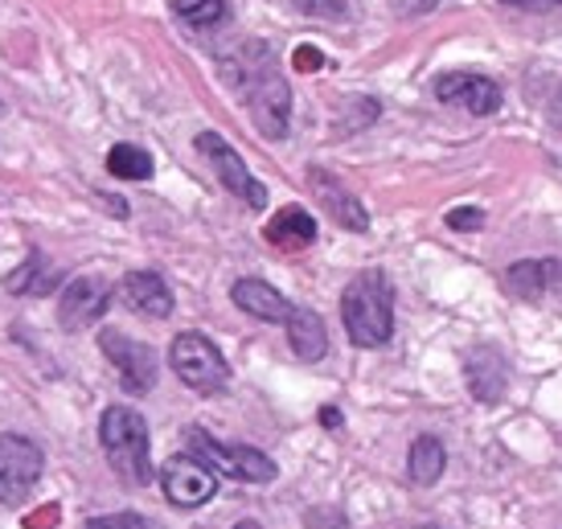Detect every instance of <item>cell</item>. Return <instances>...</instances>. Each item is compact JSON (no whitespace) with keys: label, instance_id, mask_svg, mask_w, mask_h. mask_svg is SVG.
Here are the masks:
<instances>
[{"label":"cell","instance_id":"d6986e66","mask_svg":"<svg viewBox=\"0 0 562 529\" xmlns=\"http://www.w3.org/2000/svg\"><path fill=\"white\" fill-rule=\"evenodd\" d=\"M443 468H448V452H443V443L436 436H419L411 443V460H406L411 484L427 488V484H436L443 476Z\"/></svg>","mask_w":562,"mask_h":529},{"label":"cell","instance_id":"52a82bcc","mask_svg":"<svg viewBox=\"0 0 562 529\" xmlns=\"http://www.w3.org/2000/svg\"><path fill=\"white\" fill-rule=\"evenodd\" d=\"M99 349L111 358V365L120 370V382H124L127 394H148V390L157 386V353H153V345L144 341H132L124 333H115V328H103L99 333Z\"/></svg>","mask_w":562,"mask_h":529},{"label":"cell","instance_id":"8fae6325","mask_svg":"<svg viewBox=\"0 0 562 529\" xmlns=\"http://www.w3.org/2000/svg\"><path fill=\"white\" fill-rule=\"evenodd\" d=\"M436 99L452 103L460 111H472V115H497L501 111V87L493 78L472 75V70H452V75L436 78Z\"/></svg>","mask_w":562,"mask_h":529},{"label":"cell","instance_id":"5bb4252c","mask_svg":"<svg viewBox=\"0 0 562 529\" xmlns=\"http://www.w3.org/2000/svg\"><path fill=\"white\" fill-rule=\"evenodd\" d=\"M120 300L136 316H148V320H165L172 312L169 283L160 280L157 271H127L124 280H120Z\"/></svg>","mask_w":562,"mask_h":529},{"label":"cell","instance_id":"e0dca14e","mask_svg":"<svg viewBox=\"0 0 562 529\" xmlns=\"http://www.w3.org/2000/svg\"><path fill=\"white\" fill-rule=\"evenodd\" d=\"M263 238L280 250H304L316 243V222L304 205H288L263 226Z\"/></svg>","mask_w":562,"mask_h":529},{"label":"cell","instance_id":"7a4b0ae2","mask_svg":"<svg viewBox=\"0 0 562 529\" xmlns=\"http://www.w3.org/2000/svg\"><path fill=\"white\" fill-rule=\"evenodd\" d=\"M341 320L358 349H378L394 333V288L386 271H361L341 292Z\"/></svg>","mask_w":562,"mask_h":529},{"label":"cell","instance_id":"9a60e30c","mask_svg":"<svg viewBox=\"0 0 562 529\" xmlns=\"http://www.w3.org/2000/svg\"><path fill=\"white\" fill-rule=\"evenodd\" d=\"M231 300H235L247 316H255V320H271V325H283L288 312L296 308L283 292H276V288L263 280H238L235 288H231Z\"/></svg>","mask_w":562,"mask_h":529},{"label":"cell","instance_id":"6da1fadb","mask_svg":"<svg viewBox=\"0 0 562 529\" xmlns=\"http://www.w3.org/2000/svg\"><path fill=\"white\" fill-rule=\"evenodd\" d=\"M218 66H222V78L247 103L255 127L263 132L267 140H283L288 124H292V87L280 75L271 46L259 42V37H250L235 54H222Z\"/></svg>","mask_w":562,"mask_h":529},{"label":"cell","instance_id":"9c48e42d","mask_svg":"<svg viewBox=\"0 0 562 529\" xmlns=\"http://www.w3.org/2000/svg\"><path fill=\"white\" fill-rule=\"evenodd\" d=\"M160 488L177 509H198V505L218 497V476L205 464H198L193 455H172L160 468Z\"/></svg>","mask_w":562,"mask_h":529},{"label":"cell","instance_id":"4dcf8cb0","mask_svg":"<svg viewBox=\"0 0 562 529\" xmlns=\"http://www.w3.org/2000/svg\"><path fill=\"white\" fill-rule=\"evenodd\" d=\"M0 111H4V103H0Z\"/></svg>","mask_w":562,"mask_h":529},{"label":"cell","instance_id":"2e32d148","mask_svg":"<svg viewBox=\"0 0 562 529\" xmlns=\"http://www.w3.org/2000/svg\"><path fill=\"white\" fill-rule=\"evenodd\" d=\"M288 345H292V353L300 361H321L328 353V333H325V320H321V312L313 308H292L288 312Z\"/></svg>","mask_w":562,"mask_h":529},{"label":"cell","instance_id":"277c9868","mask_svg":"<svg viewBox=\"0 0 562 529\" xmlns=\"http://www.w3.org/2000/svg\"><path fill=\"white\" fill-rule=\"evenodd\" d=\"M186 448L198 464H210L214 476H231L243 484H271L276 481V460L259 448H243V443H222V439L205 436V427H186Z\"/></svg>","mask_w":562,"mask_h":529},{"label":"cell","instance_id":"ac0fdd59","mask_svg":"<svg viewBox=\"0 0 562 529\" xmlns=\"http://www.w3.org/2000/svg\"><path fill=\"white\" fill-rule=\"evenodd\" d=\"M554 280H559V259H542V263L538 259H521V263L505 271V288L517 300H538Z\"/></svg>","mask_w":562,"mask_h":529},{"label":"cell","instance_id":"ba28073f","mask_svg":"<svg viewBox=\"0 0 562 529\" xmlns=\"http://www.w3.org/2000/svg\"><path fill=\"white\" fill-rule=\"evenodd\" d=\"M46 472L42 448L25 436H0V500L25 497Z\"/></svg>","mask_w":562,"mask_h":529},{"label":"cell","instance_id":"603a6c76","mask_svg":"<svg viewBox=\"0 0 562 529\" xmlns=\"http://www.w3.org/2000/svg\"><path fill=\"white\" fill-rule=\"evenodd\" d=\"M87 529H160V521L140 514H108V517H91Z\"/></svg>","mask_w":562,"mask_h":529},{"label":"cell","instance_id":"30bf717a","mask_svg":"<svg viewBox=\"0 0 562 529\" xmlns=\"http://www.w3.org/2000/svg\"><path fill=\"white\" fill-rule=\"evenodd\" d=\"M111 308V283L99 280V275H79L63 288V300H58V325L79 333V328L99 325Z\"/></svg>","mask_w":562,"mask_h":529},{"label":"cell","instance_id":"5b68a950","mask_svg":"<svg viewBox=\"0 0 562 529\" xmlns=\"http://www.w3.org/2000/svg\"><path fill=\"white\" fill-rule=\"evenodd\" d=\"M169 365L198 394H218L231 382V365L222 358V349L202 333H177L169 345Z\"/></svg>","mask_w":562,"mask_h":529},{"label":"cell","instance_id":"4316f807","mask_svg":"<svg viewBox=\"0 0 562 529\" xmlns=\"http://www.w3.org/2000/svg\"><path fill=\"white\" fill-rule=\"evenodd\" d=\"M501 4H514V9H526V13H550L559 0H501Z\"/></svg>","mask_w":562,"mask_h":529},{"label":"cell","instance_id":"484cf974","mask_svg":"<svg viewBox=\"0 0 562 529\" xmlns=\"http://www.w3.org/2000/svg\"><path fill=\"white\" fill-rule=\"evenodd\" d=\"M448 226H452V230H476V226H484V214L472 210V205H460V210L448 214Z\"/></svg>","mask_w":562,"mask_h":529},{"label":"cell","instance_id":"3957f363","mask_svg":"<svg viewBox=\"0 0 562 529\" xmlns=\"http://www.w3.org/2000/svg\"><path fill=\"white\" fill-rule=\"evenodd\" d=\"M99 448L108 455V464L124 476L127 484L153 481L148 464V423L132 406H108L99 419Z\"/></svg>","mask_w":562,"mask_h":529},{"label":"cell","instance_id":"cb8c5ba5","mask_svg":"<svg viewBox=\"0 0 562 529\" xmlns=\"http://www.w3.org/2000/svg\"><path fill=\"white\" fill-rule=\"evenodd\" d=\"M300 13L308 16H325V21H341L345 13H349V4L345 0H292Z\"/></svg>","mask_w":562,"mask_h":529},{"label":"cell","instance_id":"7402d4cb","mask_svg":"<svg viewBox=\"0 0 562 529\" xmlns=\"http://www.w3.org/2000/svg\"><path fill=\"white\" fill-rule=\"evenodd\" d=\"M108 169L111 177H120V181H148L153 177V156L136 148V144H115L108 153Z\"/></svg>","mask_w":562,"mask_h":529},{"label":"cell","instance_id":"d4e9b609","mask_svg":"<svg viewBox=\"0 0 562 529\" xmlns=\"http://www.w3.org/2000/svg\"><path fill=\"white\" fill-rule=\"evenodd\" d=\"M292 66H296V70H304V75H313V70H321V66H325V54H321L316 46H296V49H292Z\"/></svg>","mask_w":562,"mask_h":529},{"label":"cell","instance_id":"4fadbf2b","mask_svg":"<svg viewBox=\"0 0 562 529\" xmlns=\"http://www.w3.org/2000/svg\"><path fill=\"white\" fill-rule=\"evenodd\" d=\"M464 382H469L472 398L501 403V398H505V386H509V361H505V353L493 349V345L472 349L469 361H464Z\"/></svg>","mask_w":562,"mask_h":529},{"label":"cell","instance_id":"8992f818","mask_svg":"<svg viewBox=\"0 0 562 529\" xmlns=\"http://www.w3.org/2000/svg\"><path fill=\"white\" fill-rule=\"evenodd\" d=\"M198 153L210 160V169H214V177L226 185V193H235L238 202H247L250 210H263L267 185L247 169V160H243L231 144L222 140L218 132H202V136H198Z\"/></svg>","mask_w":562,"mask_h":529},{"label":"cell","instance_id":"7c38bea8","mask_svg":"<svg viewBox=\"0 0 562 529\" xmlns=\"http://www.w3.org/2000/svg\"><path fill=\"white\" fill-rule=\"evenodd\" d=\"M308 189L316 193V202L325 205V214L333 222H341L345 230H353V234H366L370 230V214H366V205L349 193V189H341L333 177H328L325 169H308Z\"/></svg>","mask_w":562,"mask_h":529},{"label":"cell","instance_id":"ffe728a7","mask_svg":"<svg viewBox=\"0 0 562 529\" xmlns=\"http://www.w3.org/2000/svg\"><path fill=\"white\" fill-rule=\"evenodd\" d=\"M54 283H58V271L46 263L42 250H30V259L4 280V292H13V296H46Z\"/></svg>","mask_w":562,"mask_h":529},{"label":"cell","instance_id":"83f0119b","mask_svg":"<svg viewBox=\"0 0 562 529\" xmlns=\"http://www.w3.org/2000/svg\"><path fill=\"white\" fill-rule=\"evenodd\" d=\"M398 9H411V13H427V9H436L439 0H394Z\"/></svg>","mask_w":562,"mask_h":529},{"label":"cell","instance_id":"f1b7e54d","mask_svg":"<svg viewBox=\"0 0 562 529\" xmlns=\"http://www.w3.org/2000/svg\"><path fill=\"white\" fill-rule=\"evenodd\" d=\"M321 423H325V427H341V410L325 406V410H321Z\"/></svg>","mask_w":562,"mask_h":529},{"label":"cell","instance_id":"44dd1931","mask_svg":"<svg viewBox=\"0 0 562 529\" xmlns=\"http://www.w3.org/2000/svg\"><path fill=\"white\" fill-rule=\"evenodd\" d=\"M172 13L193 30H218L231 21V0H172Z\"/></svg>","mask_w":562,"mask_h":529},{"label":"cell","instance_id":"1f68e13d","mask_svg":"<svg viewBox=\"0 0 562 529\" xmlns=\"http://www.w3.org/2000/svg\"><path fill=\"white\" fill-rule=\"evenodd\" d=\"M427 529H431V526H427Z\"/></svg>","mask_w":562,"mask_h":529},{"label":"cell","instance_id":"f546056e","mask_svg":"<svg viewBox=\"0 0 562 529\" xmlns=\"http://www.w3.org/2000/svg\"><path fill=\"white\" fill-rule=\"evenodd\" d=\"M235 529H263V526H259V521H238Z\"/></svg>","mask_w":562,"mask_h":529}]
</instances>
